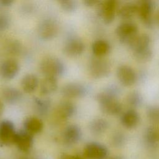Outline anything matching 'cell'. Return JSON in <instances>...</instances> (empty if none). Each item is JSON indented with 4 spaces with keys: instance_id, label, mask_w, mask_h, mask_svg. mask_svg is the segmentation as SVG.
<instances>
[{
    "instance_id": "1",
    "label": "cell",
    "mask_w": 159,
    "mask_h": 159,
    "mask_svg": "<svg viewBox=\"0 0 159 159\" xmlns=\"http://www.w3.org/2000/svg\"><path fill=\"white\" fill-rule=\"evenodd\" d=\"M119 93V88L116 85H111L97 95L96 98L102 112L111 116L121 112L122 106L117 99Z\"/></svg>"
},
{
    "instance_id": "2",
    "label": "cell",
    "mask_w": 159,
    "mask_h": 159,
    "mask_svg": "<svg viewBox=\"0 0 159 159\" xmlns=\"http://www.w3.org/2000/svg\"><path fill=\"white\" fill-rule=\"evenodd\" d=\"M40 69L45 76H57L63 74L65 67L63 63L58 58L47 57L43 58L40 64Z\"/></svg>"
},
{
    "instance_id": "3",
    "label": "cell",
    "mask_w": 159,
    "mask_h": 159,
    "mask_svg": "<svg viewBox=\"0 0 159 159\" xmlns=\"http://www.w3.org/2000/svg\"><path fill=\"white\" fill-rule=\"evenodd\" d=\"M137 30L138 28L135 24L132 22H123L117 27L116 34L119 37L120 42L128 44L137 34Z\"/></svg>"
},
{
    "instance_id": "4",
    "label": "cell",
    "mask_w": 159,
    "mask_h": 159,
    "mask_svg": "<svg viewBox=\"0 0 159 159\" xmlns=\"http://www.w3.org/2000/svg\"><path fill=\"white\" fill-rule=\"evenodd\" d=\"M58 27L57 22L51 19L43 20L38 27V34L43 40L53 39L58 33Z\"/></svg>"
},
{
    "instance_id": "5",
    "label": "cell",
    "mask_w": 159,
    "mask_h": 159,
    "mask_svg": "<svg viewBox=\"0 0 159 159\" xmlns=\"http://www.w3.org/2000/svg\"><path fill=\"white\" fill-rule=\"evenodd\" d=\"M17 132L14 124L10 120H3L0 123V143L9 145L14 143Z\"/></svg>"
},
{
    "instance_id": "6",
    "label": "cell",
    "mask_w": 159,
    "mask_h": 159,
    "mask_svg": "<svg viewBox=\"0 0 159 159\" xmlns=\"http://www.w3.org/2000/svg\"><path fill=\"white\" fill-rule=\"evenodd\" d=\"M109 63L101 58L93 59L89 64V72L94 78H102L107 76L110 73Z\"/></svg>"
},
{
    "instance_id": "7",
    "label": "cell",
    "mask_w": 159,
    "mask_h": 159,
    "mask_svg": "<svg viewBox=\"0 0 159 159\" xmlns=\"http://www.w3.org/2000/svg\"><path fill=\"white\" fill-rule=\"evenodd\" d=\"M116 74L120 83L125 86L134 84L137 80V75L135 71L126 65H120L117 69Z\"/></svg>"
},
{
    "instance_id": "8",
    "label": "cell",
    "mask_w": 159,
    "mask_h": 159,
    "mask_svg": "<svg viewBox=\"0 0 159 159\" xmlns=\"http://www.w3.org/2000/svg\"><path fill=\"white\" fill-rule=\"evenodd\" d=\"M84 154L89 159H105L107 155V150L100 143L91 142L85 146Z\"/></svg>"
},
{
    "instance_id": "9",
    "label": "cell",
    "mask_w": 159,
    "mask_h": 159,
    "mask_svg": "<svg viewBox=\"0 0 159 159\" xmlns=\"http://www.w3.org/2000/svg\"><path fill=\"white\" fill-rule=\"evenodd\" d=\"M87 88L78 83H70L65 84L61 89V93L68 98H78L86 94Z\"/></svg>"
},
{
    "instance_id": "10",
    "label": "cell",
    "mask_w": 159,
    "mask_h": 159,
    "mask_svg": "<svg viewBox=\"0 0 159 159\" xmlns=\"http://www.w3.org/2000/svg\"><path fill=\"white\" fill-rule=\"evenodd\" d=\"M19 71V63L14 59H7L0 65V75L6 80L14 78Z\"/></svg>"
},
{
    "instance_id": "11",
    "label": "cell",
    "mask_w": 159,
    "mask_h": 159,
    "mask_svg": "<svg viewBox=\"0 0 159 159\" xmlns=\"http://www.w3.org/2000/svg\"><path fill=\"white\" fill-rule=\"evenodd\" d=\"M117 7V1L115 0H107L104 1L100 7V15L106 24H111L114 17Z\"/></svg>"
},
{
    "instance_id": "12",
    "label": "cell",
    "mask_w": 159,
    "mask_h": 159,
    "mask_svg": "<svg viewBox=\"0 0 159 159\" xmlns=\"http://www.w3.org/2000/svg\"><path fill=\"white\" fill-rule=\"evenodd\" d=\"M153 5L151 1H142L138 5V14L143 22L148 27L152 25V14Z\"/></svg>"
},
{
    "instance_id": "13",
    "label": "cell",
    "mask_w": 159,
    "mask_h": 159,
    "mask_svg": "<svg viewBox=\"0 0 159 159\" xmlns=\"http://www.w3.org/2000/svg\"><path fill=\"white\" fill-rule=\"evenodd\" d=\"M85 48L83 42L77 38L69 39L64 47L65 53L71 57H76L83 53Z\"/></svg>"
},
{
    "instance_id": "14",
    "label": "cell",
    "mask_w": 159,
    "mask_h": 159,
    "mask_svg": "<svg viewBox=\"0 0 159 159\" xmlns=\"http://www.w3.org/2000/svg\"><path fill=\"white\" fill-rule=\"evenodd\" d=\"M14 143L20 150L22 152H27L32 146V135L26 130L17 132Z\"/></svg>"
},
{
    "instance_id": "15",
    "label": "cell",
    "mask_w": 159,
    "mask_h": 159,
    "mask_svg": "<svg viewBox=\"0 0 159 159\" xmlns=\"http://www.w3.org/2000/svg\"><path fill=\"white\" fill-rule=\"evenodd\" d=\"M151 39L146 34L136 35L128 43L133 52L150 47Z\"/></svg>"
},
{
    "instance_id": "16",
    "label": "cell",
    "mask_w": 159,
    "mask_h": 159,
    "mask_svg": "<svg viewBox=\"0 0 159 159\" xmlns=\"http://www.w3.org/2000/svg\"><path fill=\"white\" fill-rule=\"evenodd\" d=\"M64 141L68 144H75L81 139V130L80 128L75 124L67 126L63 134Z\"/></svg>"
},
{
    "instance_id": "17",
    "label": "cell",
    "mask_w": 159,
    "mask_h": 159,
    "mask_svg": "<svg viewBox=\"0 0 159 159\" xmlns=\"http://www.w3.org/2000/svg\"><path fill=\"white\" fill-rule=\"evenodd\" d=\"M75 112V106L70 101H61L56 109V116L61 120H65L71 117Z\"/></svg>"
},
{
    "instance_id": "18",
    "label": "cell",
    "mask_w": 159,
    "mask_h": 159,
    "mask_svg": "<svg viewBox=\"0 0 159 159\" xmlns=\"http://www.w3.org/2000/svg\"><path fill=\"white\" fill-rule=\"evenodd\" d=\"M140 120L139 113L134 109H129L121 116L122 124L127 129H132L137 125Z\"/></svg>"
},
{
    "instance_id": "19",
    "label": "cell",
    "mask_w": 159,
    "mask_h": 159,
    "mask_svg": "<svg viewBox=\"0 0 159 159\" xmlns=\"http://www.w3.org/2000/svg\"><path fill=\"white\" fill-rule=\"evenodd\" d=\"M58 87L57 78L53 76H45L40 84V91L42 94L48 95L53 93Z\"/></svg>"
},
{
    "instance_id": "20",
    "label": "cell",
    "mask_w": 159,
    "mask_h": 159,
    "mask_svg": "<svg viewBox=\"0 0 159 159\" xmlns=\"http://www.w3.org/2000/svg\"><path fill=\"white\" fill-rule=\"evenodd\" d=\"M38 84V78L34 74H27L21 80L22 88L27 93H31L35 91Z\"/></svg>"
},
{
    "instance_id": "21",
    "label": "cell",
    "mask_w": 159,
    "mask_h": 159,
    "mask_svg": "<svg viewBox=\"0 0 159 159\" xmlns=\"http://www.w3.org/2000/svg\"><path fill=\"white\" fill-rule=\"evenodd\" d=\"M138 12V4L127 2L122 5L117 11L118 16L123 19H130Z\"/></svg>"
},
{
    "instance_id": "22",
    "label": "cell",
    "mask_w": 159,
    "mask_h": 159,
    "mask_svg": "<svg viewBox=\"0 0 159 159\" xmlns=\"http://www.w3.org/2000/svg\"><path fill=\"white\" fill-rule=\"evenodd\" d=\"M24 128L27 132L33 135L41 132L43 129V123L37 117H29L24 122Z\"/></svg>"
},
{
    "instance_id": "23",
    "label": "cell",
    "mask_w": 159,
    "mask_h": 159,
    "mask_svg": "<svg viewBox=\"0 0 159 159\" xmlns=\"http://www.w3.org/2000/svg\"><path fill=\"white\" fill-rule=\"evenodd\" d=\"M2 96L7 102L9 104H15L22 99V94L17 89L7 87L3 89Z\"/></svg>"
},
{
    "instance_id": "24",
    "label": "cell",
    "mask_w": 159,
    "mask_h": 159,
    "mask_svg": "<svg viewBox=\"0 0 159 159\" xmlns=\"http://www.w3.org/2000/svg\"><path fill=\"white\" fill-rule=\"evenodd\" d=\"M108 122L102 118H97L93 120L89 124L91 132L96 135H99L104 133L108 128Z\"/></svg>"
},
{
    "instance_id": "25",
    "label": "cell",
    "mask_w": 159,
    "mask_h": 159,
    "mask_svg": "<svg viewBox=\"0 0 159 159\" xmlns=\"http://www.w3.org/2000/svg\"><path fill=\"white\" fill-rule=\"evenodd\" d=\"M110 50V45L104 40H96L92 45L93 53L97 57H102L107 54Z\"/></svg>"
},
{
    "instance_id": "26",
    "label": "cell",
    "mask_w": 159,
    "mask_h": 159,
    "mask_svg": "<svg viewBox=\"0 0 159 159\" xmlns=\"http://www.w3.org/2000/svg\"><path fill=\"white\" fill-rule=\"evenodd\" d=\"M147 142L151 144L159 142V125H152L149 127L145 133Z\"/></svg>"
},
{
    "instance_id": "27",
    "label": "cell",
    "mask_w": 159,
    "mask_h": 159,
    "mask_svg": "<svg viewBox=\"0 0 159 159\" xmlns=\"http://www.w3.org/2000/svg\"><path fill=\"white\" fill-rule=\"evenodd\" d=\"M35 109L38 113L41 115L46 114L50 107V101L47 99H35Z\"/></svg>"
},
{
    "instance_id": "28",
    "label": "cell",
    "mask_w": 159,
    "mask_h": 159,
    "mask_svg": "<svg viewBox=\"0 0 159 159\" xmlns=\"http://www.w3.org/2000/svg\"><path fill=\"white\" fill-rule=\"evenodd\" d=\"M143 102V97L138 91L130 93L127 97V103L131 107H137L140 106Z\"/></svg>"
},
{
    "instance_id": "29",
    "label": "cell",
    "mask_w": 159,
    "mask_h": 159,
    "mask_svg": "<svg viewBox=\"0 0 159 159\" xmlns=\"http://www.w3.org/2000/svg\"><path fill=\"white\" fill-rule=\"evenodd\" d=\"M133 53L135 58L140 62H147L149 61L153 56V52L150 47L134 52Z\"/></svg>"
},
{
    "instance_id": "30",
    "label": "cell",
    "mask_w": 159,
    "mask_h": 159,
    "mask_svg": "<svg viewBox=\"0 0 159 159\" xmlns=\"http://www.w3.org/2000/svg\"><path fill=\"white\" fill-rule=\"evenodd\" d=\"M147 117L152 121L159 122V106H150L147 110Z\"/></svg>"
},
{
    "instance_id": "31",
    "label": "cell",
    "mask_w": 159,
    "mask_h": 159,
    "mask_svg": "<svg viewBox=\"0 0 159 159\" xmlns=\"http://www.w3.org/2000/svg\"><path fill=\"white\" fill-rule=\"evenodd\" d=\"M60 3L63 9H64L66 12H73L77 7L76 2L73 0L60 1Z\"/></svg>"
},
{
    "instance_id": "32",
    "label": "cell",
    "mask_w": 159,
    "mask_h": 159,
    "mask_svg": "<svg viewBox=\"0 0 159 159\" xmlns=\"http://www.w3.org/2000/svg\"><path fill=\"white\" fill-rule=\"evenodd\" d=\"M10 18L4 14H0V31L4 30L8 28L10 25Z\"/></svg>"
},
{
    "instance_id": "33",
    "label": "cell",
    "mask_w": 159,
    "mask_h": 159,
    "mask_svg": "<svg viewBox=\"0 0 159 159\" xmlns=\"http://www.w3.org/2000/svg\"><path fill=\"white\" fill-rule=\"evenodd\" d=\"M125 141V136L124 135L120 132H117L115 133L113 135L112 137V143H114V145L116 146H120L123 145Z\"/></svg>"
},
{
    "instance_id": "34",
    "label": "cell",
    "mask_w": 159,
    "mask_h": 159,
    "mask_svg": "<svg viewBox=\"0 0 159 159\" xmlns=\"http://www.w3.org/2000/svg\"><path fill=\"white\" fill-rule=\"evenodd\" d=\"M9 51L12 53H17L20 50V46L17 42H11L9 43Z\"/></svg>"
},
{
    "instance_id": "35",
    "label": "cell",
    "mask_w": 159,
    "mask_h": 159,
    "mask_svg": "<svg viewBox=\"0 0 159 159\" xmlns=\"http://www.w3.org/2000/svg\"><path fill=\"white\" fill-rule=\"evenodd\" d=\"M58 159H84V158L78 155H73L70 154L63 153L60 156Z\"/></svg>"
},
{
    "instance_id": "36",
    "label": "cell",
    "mask_w": 159,
    "mask_h": 159,
    "mask_svg": "<svg viewBox=\"0 0 159 159\" xmlns=\"http://www.w3.org/2000/svg\"><path fill=\"white\" fill-rule=\"evenodd\" d=\"M12 2H13V1H11V0H1L0 1V4L1 6H10Z\"/></svg>"
},
{
    "instance_id": "37",
    "label": "cell",
    "mask_w": 159,
    "mask_h": 159,
    "mask_svg": "<svg viewBox=\"0 0 159 159\" xmlns=\"http://www.w3.org/2000/svg\"><path fill=\"white\" fill-rule=\"evenodd\" d=\"M98 1H91V0H89V1H85L84 2L86 4H87L88 6H93L94 4H95L96 3H98Z\"/></svg>"
},
{
    "instance_id": "38",
    "label": "cell",
    "mask_w": 159,
    "mask_h": 159,
    "mask_svg": "<svg viewBox=\"0 0 159 159\" xmlns=\"http://www.w3.org/2000/svg\"><path fill=\"white\" fill-rule=\"evenodd\" d=\"M155 21H156L157 24L159 25V9L157 10V11L155 14Z\"/></svg>"
},
{
    "instance_id": "39",
    "label": "cell",
    "mask_w": 159,
    "mask_h": 159,
    "mask_svg": "<svg viewBox=\"0 0 159 159\" xmlns=\"http://www.w3.org/2000/svg\"><path fill=\"white\" fill-rule=\"evenodd\" d=\"M3 111H4V105L2 102L0 101V116L2 114Z\"/></svg>"
},
{
    "instance_id": "40",
    "label": "cell",
    "mask_w": 159,
    "mask_h": 159,
    "mask_svg": "<svg viewBox=\"0 0 159 159\" xmlns=\"http://www.w3.org/2000/svg\"><path fill=\"white\" fill-rule=\"evenodd\" d=\"M107 159H123V158L121 156L117 155V156H112V157L108 158Z\"/></svg>"
},
{
    "instance_id": "41",
    "label": "cell",
    "mask_w": 159,
    "mask_h": 159,
    "mask_svg": "<svg viewBox=\"0 0 159 159\" xmlns=\"http://www.w3.org/2000/svg\"><path fill=\"white\" fill-rule=\"evenodd\" d=\"M19 159H31V158H28V157H22V158H20Z\"/></svg>"
}]
</instances>
